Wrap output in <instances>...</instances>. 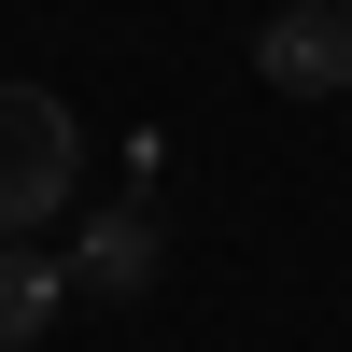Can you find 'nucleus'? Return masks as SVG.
<instances>
[{
    "label": "nucleus",
    "mask_w": 352,
    "mask_h": 352,
    "mask_svg": "<svg viewBox=\"0 0 352 352\" xmlns=\"http://www.w3.org/2000/svg\"><path fill=\"white\" fill-rule=\"evenodd\" d=\"M254 71H268L282 99H338L352 85V14L338 0H282V14L254 28Z\"/></svg>",
    "instance_id": "nucleus-2"
},
{
    "label": "nucleus",
    "mask_w": 352,
    "mask_h": 352,
    "mask_svg": "<svg viewBox=\"0 0 352 352\" xmlns=\"http://www.w3.org/2000/svg\"><path fill=\"white\" fill-rule=\"evenodd\" d=\"M338 14H352V0H338Z\"/></svg>",
    "instance_id": "nucleus-5"
},
{
    "label": "nucleus",
    "mask_w": 352,
    "mask_h": 352,
    "mask_svg": "<svg viewBox=\"0 0 352 352\" xmlns=\"http://www.w3.org/2000/svg\"><path fill=\"white\" fill-rule=\"evenodd\" d=\"M155 268H169L155 212H99V226L71 240V296H155Z\"/></svg>",
    "instance_id": "nucleus-3"
},
{
    "label": "nucleus",
    "mask_w": 352,
    "mask_h": 352,
    "mask_svg": "<svg viewBox=\"0 0 352 352\" xmlns=\"http://www.w3.org/2000/svg\"><path fill=\"white\" fill-rule=\"evenodd\" d=\"M56 310H71V268H56V254H28V240H0V352H28Z\"/></svg>",
    "instance_id": "nucleus-4"
},
{
    "label": "nucleus",
    "mask_w": 352,
    "mask_h": 352,
    "mask_svg": "<svg viewBox=\"0 0 352 352\" xmlns=\"http://www.w3.org/2000/svg\"><path fill=\"white\" fill-rule=\"evenodd\" d=\"M85 184V127L56 85H0V240H43Z\"/></svg>",
    "instance_id": "nucleus-1"
}]
</instances>
